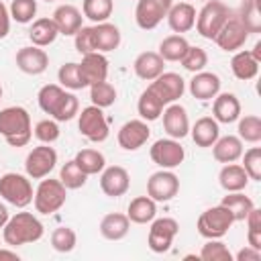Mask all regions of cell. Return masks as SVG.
I'll use <instances>...</instances> for the list:
<instances>
[{
    "label": "cell",
    "mask_w": 261,
    "mask_h": 261,
    "mask_svg": "<svg viewBox=\"0 0 261 261\" xmlns=\"http://www.w3.org/2000/svg\"><path fill=\"white\" fill-rule=\"evenodd\" d=\"M37 102H39V108L57 122H67L80 112V102L75 94L65 92L57 84L43 86L37 94Z\"/></svg>",
    "instance_id": "obj_1"
},
{
    "label": "cell",
    "mask_w": 261,
    "mask_h": 261,
    "mask_svg": "<svg viewBox=\"0 0 261 261\" xmlns=\"http://www.w3.org/2000/svg\"><path fill=\"white\" fill-rule=\"evenodd\" d=\"M0 135L10 147H24L33 137L31 114L22 106H8L0 110Z\"/></svg>",
    "instance_id": "obj_2"
},
{
    "label": "cell",
    "mask_w": 261,
    "mask_h": 261,
    "mask_svg": "<svg viewBox=\"0 0 261 261\" xmlns=\"http://www.w3.org/2000/svg\"><path fill=\"white\" fill-rule=\"evenodd\" d=\"M45 232L43 222L31 212H16L2 226V237L8 247H20L29 243H37Z\"/></svg>",
    "instance_id": "obj_3"
},
{
    "label": "cell",
    "mask_w": 261,
    "mask_h": 261,
    "mask_svg": "<svg viewBox=\"0 0 261 261\" xmlns=\"http://www.w3.org/2000/svg\"><path fill=\"white\" fill-rule=\"evenodd\" d=\"M230 18L228 6L220 0H208L202 10L196 14V31L200 37L214 41V37L218 35V31L224 27V22Z\"/></svg>",
    "instance_id": "obj_4"
},
{
    "label": "cell",
    "mask_w": 261,
    "mask_h": 261,
    "mask_svg": "<svg viewBox=\"0 0 261 261\" xmlns=\"http://www.w3.org/2000/svg\"><path fill=\"white\" fill-rule=\"evenodd\" d=\"M0 196L16 208H27L33 202V196H35L29 175L14 173V171L4 173L0 177Z\"/></svg>",
    "instance_id": "obj_5"
},
{
    "label": "cell",
    "mask_w": 261,
    "mask_h": 261,
    "mask_svg": "<svg viewBox=\"0 0 261 261\" xmlns=\"http://www.w3.org/2000/svg\"><path fill=\"white\" fill-rule=\"evenodd\" d=\"M67 198V188L59 181V179H41V184L35 190L33 202H35V210L39 214H53L57 212Z\"/></svg>",
    "instance_id": "obj_6"
},
{
    "label": "cell",
    "mask_w": 261,
    "mask_h": 261,
    "mask_svg": "<svg viewBox=\"0 0 261 261\" xmlns=\"http://www.w3.org/2000/svg\"><path fill=\"white\" fill-rule=\"evenodd\" d=\"M232 224H234V218H232L230 210L224 208L222 204H218V206L204 210L198 216L196 228L204 239H222Z\"/></svg>",
    "instance_id": "obj_7"
},
{
    "label": "cell",
    "mask_w": 261,
    "mask_h": 261,
    "mask_svg": "<svg viewBox=\"0 0 261 261\" xmlns=\"http://www.w3.org/2000/svg\"><path fill=\"white\" fill-rule=\"evenodd\" d=\"M77 128L92 143H104L110 135L108 120H106L102 108H98L94 104L86 106V108H82V112H77Z\"/></svg>",
    "instance_id": "obj_8"
},
{
    "label": "cell",
    "mask_w": 261,
    "mask_h": 261,
    "mask_svg": "<svg viewBox=\"0 0 261 261\" xmlns=\"http://www.w3.org/2000/svg\"><path fill=\"white\" fill-rule=\"evenodd\" d=\"M177 232H179V224L175 218H169V216L153 218L149 237H147V245L153 253H167L171 249V243Z\"/></svg>",
    "instance_id": "obj_9"
},
{
    "label": "cell",
    "mask_w": 261,
    "mask_h": 261,
    "mask_svg": "<svg viewBox=\"0 0 261 261\" xmlns=\"http://www.w3.org/2000/svg\"><path fill=\"white\" fill-rule=\"evenodd\" d=\"M55 163H57V151L47 143H43L33 151H29L24 159V171L31 179H43L53 171Z\"/></svg>",
    "instance_id": "obj_10"
},
{
    "label": "cell",
    "mask_w": 261,
    "mask_h": 261,
    "mask_svg": "<svg viewBox=\"0 0 261 261\" xmlns=\"http://www.w3.org/2000/svg\"><path fill=\"white\" fill-rule=\"evenodd\" d=\"M173 0H139L135 6V20L137 27L143 31L155 29L169 12Z\"/></svg>",
    "instance_id": "obj_11"
},
{
    "label": "cell",
    "mask_w": 261,
    "mask_h": 261,
    "mask_svg": "<svg viewBox=\"0 0 261 261\" xmlns=\"http://www.w3.org/2000/svg\"><path fill=\"white\" fill-rule=\"evenodd\" d=\"M179 192V177L169 169H159L147 179V196L155 202H169Z\"/></svg>",
    "instance_id": "obj_12"
},
{
    "label": "cell",
    "mask_w": 261,
    "mask_h": 261,
    "mask_svg": "<svg viewBox=\"0 0 261 261\" xmlns=\"http://www.w3.org/2000/svg\"><path fill=\"white\" fill-rule=\"evenodd\" d=\"M149 155H151V161L155 165H159L161 169H173V167H177L184 161L186 151H184V147L179 145L177 139L169 137V139L155 141L151 151H149Z\"/></svg>",
    "instance_id": "obj_13"
},
{
    "label": "cell",
    "mask_w": 261,
    "mask_h": 261,
    "mask_svg": "<svg viewBox=\"0 0 261 261\" xmlns=\"http://www.w3.org/2000/svg\"><path fill=\"white\" fill-rule=\"evenodd\" d=\"M149 90L163 102V106L179 100L186 92V82L179 73L175 71H163L159 77H155L149 86Z\"/></svg>",
    "instance_id": "obj_14"
},
{
    "label": "cell",
    "mask_w": 261,
    "mask_h": 261,
    "mask_svg": "<svg viewBox=\"0 0 261 261\" xmlns=\"http://www.w3.org/2000/svg\"><path fill=\"white\" fill-rule=\"evenodd\" d=\"M151 137V128L147 124V120L143 118H135V120H128L124 122L120 128H118V145L124 149V151H137L141 149Z\"/></svg>",
    "instance_id": "obj_15"
},
{
    "label": "cell",
    "mask_w": 261,
    "mask_h": 261,
    "mask_svg": "<svg viewBox=\"0 0 261 261\" xmlns=\"http://www.w3.org/2000/svg\"><path fill=\"white\" fill-rule=\"evenodd\" d=\"M130 175L120 165H110L100 171V190L110 198H120L128 192Z\"/></svg>",
    "instance_id": "obj_16"
},
{
    "label": "cell",
    "mask_w": 261,
    "mask_h": 261,
    "mask_svg": "<svg viewBox=\"0 0 261 261\" xmlns=\"http://www.w3.org/2000/svg\"><path fill=\"white\" fill-rule=\"evenodd\" d=\"M247 37H249V33H247L245 24L241 22V18H228L224 22V27L218 31V35L214 37V41L222 51L232 53V51H239L245 45Z\"/></svg>",
    "instance_id": "obj_17"
},
{
    "label": "cell",
    "mask_w": 261,
    "mask_h": 261,
    "mask_svg": "<svg viewBox=\"0 0 261 261\" xmlns=\"http://www.w3.org/2000/svg\"><path fill=\"white\" fill-rule=\"evenodd\" d=\"M47 65H49V55L45 53L43 47L29 45V47H20L16 51V67L22 73L39 75L47 69Z\"/></svg>",
    "instance_id": "obj_18"
},
{
    "label": "cell",
    "mask_w": 261,
    "mask_h": 261,
    "mask_svg": "<svg viewBox=\"0 0 261 261\" xmlns=\"http://www.w3.org/2000/svg\"><path fill=\"white\" fill-rule=\"evenodd\" d=\"M163 114V128L171 139H184L186 135H190V118L188 112L181 104H167V108L161 112Z\"/></svg>",
    "instance_id": "obj_19"
},
{
    "label": "cell",
    "mask_w": 261,
    "mask_h": 261,
    "mask_svg": "<svg viewBox=\"0 0 261 261\" xmlns=\"http://www.w3.org/2000/svg\"><path fill=\"white\" fill-rule=\"evenodd\" d=\"M77 67H80V73L86 86L104 82L108 75V59L104 57V53H98V51L82 55V61L77 63Z\"/></svg>",
    "instance_id": "obj_20"
},
{
    "label": "cell",
    "mask_w": 261,
    "mask_h": 261,
    "mask_svg": "<svg viewBox=\"0 0 261 261\" xmlns=\"http://www.w3.org/2000/svg\"><path fill=\"white\" fill-rule=\"evenodd\" d=\"M212 118L216 122L222 124H230L234 120L241 118V102L234 94L230 92H218L214 96V104H212Z\"/></svg>",
    "instance_id": "obj_21"
},
{
    "label": "cell",
    "mask_w": 261,
    "mask_h": 261,
    "mask_svg": "<svg viewBox=\"0 0 261 261\" xmlns=\"http://www.w3.org/2000/svg\"><path fill=\"white\" fill-rule=\"evenodd\" d=\"M133 69L137 73V77L145 80V82H153L155 77H159L165 69V61L161 59V55L157 51H143L137 55Z\"/></svg>",
    "instance_id": "obj_22"
},
{
    "label": "cell",
    "mask_w": 261,
    "mask_h": 261,
    "mask_svg": "<svg viewBox=\"0 0 261 261\" xmlns=\"http://www.w3.org/2000/svg\"><path fill=\"white\" fill-rule=\"evenodd\" d=\"M57 24V31L59 35H65V37H73L84 24H82V12L73 6V4H61L55 8L53 16H51Z\"/></svg>",
    "instance_id": "obj_23"
},
{
    "label": "cell",
    "mask_w": 261,
    "mask_h": 261,
    "mask_svg": "<svg viewBox=\"0 0 261 261\" xmlns=\"http://www.w3.org/2000/svg\"><path fill=\"white\" fill-rule=\"evenodd\" d=\"M167 24L173 33H188L194 29L196 24V8L190 2H179V4H171L169 12H167Z\"/></svg>",
    "instance_id": "obj_24"
},
{
    "label": "cell",
    "mask_w": 261,
    "mask_h": 261,
    "mask_svg": "<svg viewBox=\"0 0 261 261\" xmlns=\"http://www.w3.org/2000/svg\"><path fill=\"white\" fill-rule=\"evenodd\" d=\"M220 92V77L212 71H198L190 80V94L196 100H212Z\"/></svg>",
    "instance_id": "obj_25"
},
{
    "label": "cell",
    "mask_w": 261,
    "mask_h": 261,
    "mask_svg": "<svg viewBox=\"0 0 261 261\" xmlns=\"http://www.w3.org/2000/svg\"><path fill=\"white\" fill-rule=\"evenodd\" d=\"M92 29H94V45H96L98 53H110V51L118 49L120 31L116 24L104 20V22H96Z\"/></svg>",
    "instance_id": "obj_26"
},
{
    "label": "cell",
    "mask_w": 261,
    "mask_h": 261,
    "mask_svg": "<svg viewBox=\"0 0 261 261\" xmlns=\"http://www.w3.org/2000/svg\"><path fill=\"white\" fill-rule=\"evenodd\" d=\"M212 155L218 163H232L243 155V141L237 135L218 137L216 143L212 145Z\"/></svg>",
    "instance_id": "obj_27"
},
{
    "label": "cell",
    "mask_w": 261,
    "mask_h": 261,
    "mask_svg": "<svg viewBox=\"0 0 261 261\" xmlns=\"http://www.w3.org/2000/svg\"><path fill=\"white\" fill-rule=\"evenodd\" d=\"M190 135H192V141L198 147L206 149V147H212L216 143V139L220 137V128H218V122L212 116H202L190 128Z\"/></svg>",
    "instance_id": "obj_28"
},
{
    "label": "cell",
    "mask_w": 261,
    "mask_h": 261,
    "mask_svg": "<svg viewBox=\"0 0 261 261\" xmlns=\"http://www.w3.org/2000/svg\"><path fill=\"white\" fill-rule=\"evenodd\" d=\"M218 184L224 192H243L249 184V175L243 169V165L232 163H224V167L218 173Z\"/></svg>",
    "instance_id": "obj_29"
},
{
    "label": "cell",
    "mask_w": 261,
    "mask_h": 261,
    "mask_svg": "<svg viewBox=\"0 0 261 261\" xmlns=\"http://www.w3.org/2000/svg\"><path fill=\"white\" fill-rule=\"evenodd\" d=\"M130 220L126 214L120 212H110L100 220V234L108 241H120L128 234Z\"/></svg>",
    "instance_id": "obj_30"
},
{
    "label": "cell",
    "mask_w": 261,
    "mask_h": 261,
    "mask_svg": "<svg viewBox=\"0 0 261 261\" xmlns=\"http://www.w3.org/2000/svg\"><path fill=\"white\" fill-rule=\"evenodd\" d=\"M126 216L135 224H147L157 216V202L149 196L133 198L128 208H126Z\"/></svg>",
    "instance_id": "obj_31"
},
{
    "label": "cell",
    "mask_w": 261,
    "mask_h": 261,
    "mask_svg": "<svg viewBox=\"0 0 261 261\" xmlns=\"http://www.w3.org/2000/svg\"><path fill=\"white\" fill-rule=\"evenodd\" d=\"M59 31H57V24L53 18L49 16H41L37 20H33V27L29 29V39L33 45L37 47H47L51 45L55 39H57Z\"/></svg>",
    "instance_id": "obj_32"
},
{
    "label": "cell",
    "mask_w": 261,
    "mask_h": 261,
    "mask_svg": "<svg viewBox=\"0 0 261 261\" xmlns=\"http://www.w3.org/2000/svg\"><path fill=\"white\" fill-rule=\"evenodd\" d=\"M230 69L234 73L237 80H243V82H249L253 80L257 73H259V61L251 55V51L243 49V51H237L230 59Z\"/></svg>",
    "instance_id": "obj_33"
},
{
    "label": "cell",
    "mask_w": 261,
    "mask_h": 261,
    "mask_svg": "<svg viewBox=\"0 0 261 261\" xmlns=\"http://www.w3.org/2000/svg\"><path fill=\"white\" fill-rule=\"evenodd\" d=\"M220 204H222L224 208H228V210H230V214H232L234 222L245 220V218H247V214L255 208L253 200H251L249 196H245L243 192H226V196L222 198V202H220Z\"/></svg>",
    "instance_id": "obj_34"
},
{
    "label": "cell",
    "mask_w": 261,
    "mask_h": 261,
    "mask_svg": "<svg viewBox=\"0 0 261 261\" xmlns=\"http://www.w3.org/2000/svg\"><path fill=\"white\" fill-rule=\"evenodd\" d=\"M190 43L186 41V37L181 35H169L159 43V55L163 61H181V57L186 55Z\"/></svg>",
    "instance_id": "obj_35"
},
{
    "label": "cell",
    "mask_w": 261,
    "mask_h": 261,
    "mask_svg": "<svg viewBox=\"0 0 261 261\" xmlns=\"http://www.w3.org/2000/svg\"><path fill=\"white\" fill-rule=\"evenodd\" d=\"M73 161L80 165V169L86 175H96L106 167V159L98 149H82V151H77Z\"/></svg>",
    "instance_id": "obj_36"
},
{
    "label": "cell",
    "mask_w": 261,
    "mask_h": 261,
    "mask_svg": "<svg viewBox=\"0 0 261 261\" xmlns=\"http://www.w3.org/2000/svg\"><path fill=\"white\" fill-rule=\"evenodd\" d=\"M137 112L143 120L151 122V120H157L163 112V102L147 88L141 96H139V102H137Z\"/></svg>",
    "instance_id": "obj_37"
},
{
    "label": "cell",
    "mask_w": 261,
    "mask_h": 261,
    "mask_svg": "<svg viewBox=\"0 0 261 261\" xmlns=\"http://www.w3.org/2000/svg\"><path fill=\"white\" fill-rule=\"evenodd\" d=\"M114 10V0H84L82 12L92 22H104Z\"/></svg>",
    "instance_id": "obj_38"
},
{
    "label": "cell",
    "mask_w": 261,
    "mask_h": 261,
    "mask_svg": "<svg viewBox=\"0 0 261 261\" xmlns=\"http://www.w3.org/2000/svg\"><path fill=\"white\" fill-rule=\"evenodd\" d=\"M116 88L112 84H108L106 80L104 82H98V84H92L90 86V100L94 106L98 108H108L116 102Z\"/></svg>",
    "instance_id": "obj_39"
},
{
    "label": "cell",
    "mask_w": 261,
    "mask_h": 261,
    "mask_svg": "<svg viewBox=\"0 0 261 261\" xmlns=\"http://www.w3.org/2000/svg\"><path fill=\"white\" fill-rule=\"evenodd\" d=\"M239 139L245 143H259L261 141V118L257 114H247L239 118Z\"/></svg>",
    "instance_id": "obj_40"
},
{
    "label": "cell",
    "mask_w": 261,
    "mask_h": 261,
    "mask_svg": "<svg viewBox=\"0 0 261 261\" xmlns=\"http://www.w3.org/2000/svg\"><path fill=\"white\" fill-rule=\"evenodd\" d=\"M59 181L67 188V190H77L82 188L86 181H88V175L80 169V165L71 159L67 163L61 165V171H59Z\"/></svg>",
    "instance_id": "obj_41"
},
{
    "label": "cell",
    "mask_w": 261,
    "mask_h": 261,
    "mask_svg": "<svg viewBox=\"0 0 261 261\" xmlns=\"http://www.w3.org/2000/svg\"><path fill=\"white\" fill-rule=\"evenodd\" d=\"M57 80L63 88L67 90H82V88H88L86 82L82 80V73H80V67L77 63L69 61V63H63L57 71Z\"/></svg>",
    "instance_id": "obj_42"
},
{
    "label": "cell",
    "mask_w": 261,
    "mask_h": 261,
    "mask_svg": "<svg viewBox=\"0 0 261 261\" xmlns=\"http://www.w3.org/2000/svg\"><path fill=\"white\" fill-rule=\"evenodd\" d=\"M77 245V234L73 228L69 226H59L51 232V247L57 251V253H69L73 251Z\"/></svg>",
    "instance_id": "obj_43"
},
{
    "label": "cell",
    "mask_w": 261,
    "mask_h": 261,
    "mask_svg": "<svg viewBox=\"0 0 261 261\" xmlns=\"http://www.w3.org/2000/svg\"><path fill=\"white\" fill-rule=\"evenodd\" d=\"M200 259L202 261H232V255L220 239H208V243L202 245Z\"/></svg>",
    "instance_id": "obj_44"
},
{
    "label": "cell",
    "mask_w": 261,
    "mask_h": 261,
    "mask_svg": "<svg viewBox=\"0 0 261 261\" xmlns=\"http://www.w3.org/2000/svg\"><path fill=\"white\" fill-rule=\"evenodd\" d=\"M8 12H10L12 20H16L20 24H27L37 14V0H12Z\"/></svg>",
    "instance_id": "obj_45"
},
{
    "label": "cell",
    "mask_w": 261,
    "mask_h": 261,
    "mask_svg": "<svg viewBox=\"0 0 261 261\" xmlns=\"http://www.w3.org/2000/svg\"><path fill=\"white\" fill-rule=\"evenodd\" d=\"M179 63L184 65V69H188L192 73H198V71H202L208 65V53L202 47H192L190 45Z\"/></svg>",
    "instance_id": "obj_46"
},
{
    "label": "cell",
    "mask_w": 261,
    "mask_h": 261,
    "mask_svg": "<svg viewBox=\"0 0 261 261\" xmlns=\"http://www.w3.org/2000/svg\"><path fill=\"white\" fill-rule=\"evenodd\" d=\"M241 157H243V169L247 171L249 179L259 181L261 179V149L259 147H251Z\"/></svg>",
    "instance_id": "obj_47"
},
{
    "label": "cell",
    "mask_w": 261,
    "mask_h": 261,
    "mask_svg": "<svg viewBox=\"0 0 261 261\" xmlns=\"http://www.w3.org/2000/svg\"><path fill=\"white\" fill-rule=\"evenodd\" d=\"M241 22L245 24L247 33H259L261 31V8L259 0H247V6L243 10Z\"/></svg>",
    "instance_id": "obj_48"
},
{
    "label": "cell",
    "mask_w": 261,
    "mask_h": 261,
    "mask_svg": "<svg viewBox=\"0 0 261 261\" xmlns=\"http://www.w3.org/2000/svg\"><path fill=\"white\" fill-rule=\"evenodd\" d=\"M245 220H247V241H249V245L261 251V210L253 208L247 214Z\"/></svg>",
    "instance_id": "obj_49"
},
{
    "label": "cell",
    "mask_w": 261,
    "mask_h": 261,
    "mask_svg": "<svg viewBox=\"0 0 261 261\" xmlns=\"http://www.w3.org/2000/svg\"><path fill=\"white\" fill-rule=\"evenodd\" d=\"M35 137L41 141V143H55L59 139V124L57 120H51V118H45V120H39L35 124Z\"/></svg>",
    "instance_id": "obj_50"
},
{
    "label": "cell",
    "mask_w": 261,
    "mask_h": 261,
    "mask_svg": "<svg viewBox=\"0 0 261 261\" xmlns=\"http://www.w3.org/2000/svg\"><path fill=\"white\" fill-rule=\"evenodd\" d=\"M73 45H75V49H77L80 55L94 53L96 51V45H94V29L92 27H82L73 35Z\"/></svg>",
    "instance_id": "obj_51"
},
{
    "label": "cell",
    "mask_w": 261,
    "mask_h": 261,
    "mask_svg": "<svg viewBox=\"0 0 261 261\" xmlns=\"http://www.w3.org/2000/svg\"><path fill=\"white\" fill-rule=\"evenodd\" d=\"M259 259H261V251L251 245H247L237 253V261H259Z\"/></svg>",
    "instance_id": "obj_52"
},
{
    "label": "cell",
    "mask_w": 261,
    "mask_h": 261,
    "mask_svg": "<svg viewBox=\"0 0 261 261\" xmlns=\"http://www.w3.org/2000/svg\"><path fill=\"white\" fill-rule=\"evenodd\" d=\"M8 33H10V12L0 2V39H4Z\"/></svg>",
    "instance_id": "obj_53"
},
{
    "label": "cell",
    "mask_w": 261,
    "mask_h": 261,
    "mask_svg": "<svg viewBox=\"0 0 261 261\" xmlns=\"http://www.w3.org/2000/svg\"><path fill=\"white\" fill-rule=\"evenodd\" d=\"M2 259H8V261H18V253L16 251H10V249H0V261Z\"/></svg>",
    "instance_id": "obj_54"
},
{
    "label": "cell",
    "mask_w": 261,
    "mask_h": 261,
    "mask_svg": "<svg viewBox=\"0 0 261 261\" xmlns=\"http://www.w3.org/2000/svg\"><path fill=\"white\" fill-rule=\"evenodd\" d=\"M8 218H10V214H8V208L4 206V204H0V228L8 222Z\"/></svg>",
    "instance_id": "obj_55"
},
{
    "label": "cell",
    "mask_w": 261,
    "mask_h": 261,
    "mask_svg": "<svg viewBox=\"0 0 261 261\" xmlns=\"http://www.w3.org/2000/svg\"><path fill=\"white\" fill-rule=\"evenodd\" d=\"M251 55H253V57H255V59L261 63V41H257V43H255V47H253Z\"/></svg>",
    "instance_id": "obj_56"
},
{
    "label": "cell",
    "mask_w": 261,
    "mask_h": 261,
    "mask_svg": "<svg viewBox=\"0 0 261 261\" xmlns=\"http://www.w3.org/2000/svg\"><path fill=\"white\" fill-rule=\"evenodd\" d=\"M0 98H2V86H0Z\"/></svg>",
    "instance_id": "obj_57"
},
{
    "label": "cell",
    "mask_w": 261,
    "mask_h": 261,
    "mask_svg": "<svg viewBox=\"0 0 261 261\" xmlns=\"http://www.w3.org/2000/svg\"><path fill=\"white\" fill-rule=\"evenodd\" d=\"M47 2H53V0H47Z\"/></svg>",
    "instance_id": "obj_58"
}]
</instances>
